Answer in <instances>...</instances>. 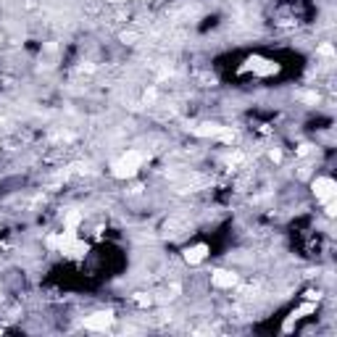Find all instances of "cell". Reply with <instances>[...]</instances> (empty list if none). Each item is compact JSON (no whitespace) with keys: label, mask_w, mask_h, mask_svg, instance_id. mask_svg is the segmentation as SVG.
<instances>
[{"label":"cell","mask_w":337,"mask_h":337,"mask_svg":"<svg viewBox=\"0 0 337 337\" xmlns=\"http://www.w3.org/2000/svg\"><path fill=\"white\" fill-rule=\"evenodd\" d=\"M205 256H208V245H203V242L201 245H193V248L185 250V261L187 264H201Z\"/></svg>","instance_id":"obj_7"},{"label":"cell","mask_w":337,"mask_h":337,"mask_svg":"<svg viewBox=\"0 0 337 337\" xmlns=\"http://www.w3.org/2000/svg\"><path fill=\"white\" fill-rule=\"evenodd\" d=\"M313 311H316V305H313V303H305V305H301L298 311L290 313V319L285 321V329H290V327H293V321H298L301 316H305V313H313Z\"/></svg>","instance_id":"obj_8"},{"label":"cell","mask_w":337,"mask_h":337,"mask_svg":"<svg viewBox=\"0 0 337 337\" xmlns=\"http://www.w3.org/2000/svg\"><path fill=\"white\" fill-rule=\"evenodd\" d=\"M313 195H316L321 203L335 201V195H337L335 179H332V177H316V179H313Z\"/></svg>","instance_id":"obj_3"},{"label":"cell","mask_w":337,"mask_h":337,"mask_svg":"<svg viewBox=\"0 0 337 337\" xmlns=\"http://www.w3.org/2000/svg\"><path fill=\"white\" fill-rule=\"evenodd\" d=\"M303 101H305V103H316L319 98H316V93H305V95H303Z\"/></svg>","instance_id":"obj_14"},{"label":"cell","mask_w":337,"mask_h":337,"mask_svg":"<svg viewBox=\"0 0 337 337\" xmlns=\"http://www.w3.org/2000/svg\"><path fill=\"white\" fill-rule=\"evenodd\" d=\"M193 132L198 137H213V140H224V142H232L235 140V132L229 127H221V124H198Z\"/></svg>","instance_id":"obj_2"},{"label":"cell","mask_w":337,"mask_h":337,"mask_svg":"<svg viewBox=\"0 0 337 337\" xmlns=\"http://www.w3.org/2000/svg\"><path fill=\"white\" fill-rule=\"evenodd\" d=\"M319 53H321V56H335L332 45H321V48H319Z\"/></svg>","instance_id":"obj_13"},{"label":"cell","mask_w":337,"mask_h":337,"mask_svg":"<svg viewBox=\"0 0 337 337\" xmlns=\"http://www.w3.org/2000/svg\"><path fill=\"white\" fill-rule=\"evenodd\" d=\"M211 282H213L216 287H235V285H237V274L227 271V269H219V271H213Z\"/></svg>","instance_id":"obj_6"},{"label":"cell","mask_w":337,"mask_h":337,"mask_svg":"<svg viewBox=\"0 0 337 337\" xmlns=\"http://www.w3.org/2000/svg\"><path fill=\"white\" fill-rule=\"evenodd\" d=\"M142 101H145V103H153V101H156V90H153V87H150V90H148V93H145V95H142Z\"/></svg>","instance_id":"obj_11"},{"label":"cell","mask_w":337,"mask_h":337,"mask_svg":"<svg viewBox=\"0 0 337 337\" xmlns=\"http://www.w3.org/2000/svg\"><path fill=\"white\" fill-rule=\"evenodd\" d=\"M269 156H271V161H282V153H279V150H271Z\"/></svg>","instance_id":"obj_16"},{"label":"cell","mask_w":337,"mask_h":337,"mask_svg":"<svg viewBox=\"0 0 337 337\" xmlns=\"http://www.w3.org/2000/svg\"><path fill=\"white\" fill-rule=\"evenodd\" d=\"M140 164H142V153L129 150V153H124L119 161H113L111 174H113L116 179H132L135 174H137V168H140Z\"/></svg>","instance_id":"obj_1"},{"label":"cell","mask_w":337,"mask_h":337,"mask_svg":"<svg viewBox=\"0 0 337 337\" xmlns=\"http://www.w3.org/2000/svg\"><path fill=\"white\" fill-rule=\"evenodd\" d=\"M113 324V313L111 311H98L93 316L84 319V329H95V332H105Z\"/></svg>","instance_id":"obj_4"},{"label":"cell","mask_w":337,"mask_h":337,"mask_svg":"<svg viewBox=\"0 0 337 337\" xmlns=\"http://www.w3.org/2000/svg\"><path fill=\"white\" fill-rule=\"evenodd\" d=\"M82 221V213L79 211H68L66 216H64V224H66V229H76V224Z\"/></svg>","instance_id":"obj_9"},{"label":"cell","mask_w":337,"mask_h":337,"mask_svg":"<svg viewBox=\"0 0 337 337\" xmlns=\"http://www.w3.org/2000/svg\"><path fill=\"white\" fill-rule=\"evenodd\" d=\"M311 153V145H301V148H298V156H308Z\"/></svg>","instance_id":"obj_15"},{"label":"cell","mask_w":337,"mask_h":337,"mask_svg":"<svg viewBox=\"0 0 337 337\" xmlns=\"http://www.w3.org/2000/svg\"><path fill=\"white\" fill-rule=\"evenodd\" d=\"M248 68H253V71L261 74V76H269V74H277L279 71V66L271 64V61H266V58H250L248 61Z\"/></svg>","instance_id":"obj_5"},{"label":"cell","mask_w":337,"mask_h":337,"mask_svg":"<svg viewBox=\"0 0 337 337\" xmlns=\"http://www.w3.org/2000/svg\"><path fill=\"white\" fill-rule=\"evenodd\" d=\"M135 301L140 303V305H150V303H153V298H150V295H145V293H140V295L135 298Z\"/></svg>","instance_id":"obj_10"},{"label":"cell","mask_w":337,"mask_h":337,"mask_svg":"<svg viewBox=\"0 0 337 337\" xmlns=\"http://www.w3.org/2000/svg\"><path fill=\"white\" fill-rule=\"evenodd\" d=\"M327 205V216H335L337 213V205H335V201H329V203H324Z\"/></svg>","instance_id":"obj_12"}]
</instances>
